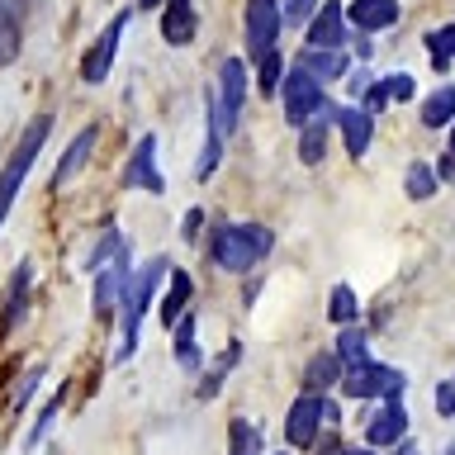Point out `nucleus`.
<instances>
[{"mask_svg": "<svg viewBox=\"0 0 455 455\" xmlns=\"http://www.w3.org/2000/svg\"><path fill=\"white\" fill-rule=\"evenodd\" d=\"M446 128H451V156H455V119H451Z\"/></svg>", "mask_w": 455, "mask_h": 455, "instance_id": "obj_45", "label": "nucleus"}, {"mask_svg": "<svg viewBox=\"0 0 455 455\" xmlns=\"http://www.w3.org/2000/svg\"><path fill=\"white\" fill-rule=\"evenodd\" d=\"M361 95H365V105H361L365 114H384V109L394 105V100H389V85H384V76H379V81H370Z\"/></svg>", "mask_w": 455, "mask_h": 455, "instance_id": "obj_36", "label": "nucleus"}, {"mask_svg": "<svg viewBox=\"0 0 455 455\" xmlns=\"http://www.w3.org/2000/svg\"><path fill=\"white\" fill-rule=\"evenodd\" d=\"M332 124L341 128L347 152L361 162V156L370 152V138H375V114H365L361 105H337V109H332Z\"/></svg>", "mask_w": 455, "mask_h": 455, "instance_id": "obj_13", "label": "nucleus"}, {"mask_svg": "<svg viewBox=\"0 0 455 455\" xmlns=\"http://www.w3.org/2000/svg\"><path fill=\"white\" fill-rule=\"evenodd\" d=\"M313 10H318V0H280L284 24H294V28H304V24L313 20Z\"/></svg>", "mask_w": 455, "mask_h": 455, "instance_id": "obj_35", "label": "nucleus"}, {"mask_svg": "<svg viewBox=\"0 0 455 455\" xmlns=\"http://www.w3.org/2000/svg\"><path fill=\"white\" fill-rule=\"evenodd\" d=\"M284 28V14H280V0H247V10H242V34H247V48L261 57L266 48H275Z\"/></svg>", "mask_w": 455, "mask_h": 455, "instance_id": "obj_8", "label": "nucleus"}, {"mask_svg": "<svg viewBox=\"0 0 455 455\" xmlns=\"http://www.w3.org/2000/svg\"><path fill=\"white\" fill-rule=\"evenodd\" d=\"M124 28H128V14H114V20L100 28V38L91 43V52L81 57V76L100 85L109 76V67H114V57H119V43H124Z\"/></svg>", "mask_w": 455, "mask_h": 455, "instance_id": "obj_10", "label": "nucleus"}, {"mask_svg": "<svg viewBox=\"0 0 455 455\" xmlns=\"http://www.w3.org/2000/svg\"><path fill=\"white\" fill-rule=\"evenodd\" d=\"M237 361H242V347L233 341V347H228V351L219 355V361H213V370L204 375V384H199V398H213V394H219V384L228 379V370H233Z\"/></svg>", "mask_w": 455, "mask_h": 455, "instance_id": "obj_32", "label": "nucleus"}, {"mask_svg": "<svg viewBox=\"0 0 455 455\" xmlns=\"http://www.w3.org/2000/svg\"><path fill=\"white\" fill-rule=\"evenodd\" d=\"M209 95H213V114H219V124H223V138H233L237 124H242V100H247V62H242V57H223L219 85H213Z\"/></svg>", "mask_w": 455, "mask_h": 455, "instance_id": "obj_4", "label": "nucleus"}, {"mask_svg": "<svg viewBox=\"0 0 455 455\" xmlns=\"http://www.w3.org/2000/svg\"><path fill=\"white\" fill-rule=\"evenodd\" d=\"M128 275H133V270H128V247L114 256L105 270H95V318H114V313H119Z\"/></svg>", "mask_w": 455, "mask_h": 455, "instance_id": "obj_12", "label": "nucleus"}, {"mask_svg": "<svg viewBox=\"0 0 455 455\" xmlns=\"http://www.w3.org/2000/svg\"><path fill=\"white\" fill-rule=\"evenodd\" d=\"M48 133H52V114H38V119L24 128L20 148L10 152L5 171H0V228H5L10 209H14V199H20V185L28 180V166H34V156L43 152V142H48Z\"/></svg>", "mask_w": 455, "mask_h": 455, "instance_id": "obj_3", "label": "nucleus"}, {"mask_svg": "<svg viewBox=\"0 0 455 455\" xmlns=\"http://www.w3.org/2000/svg\"><path fill=\"white\" fill-rule=\"evenodd\" d=\"M403 190H408V199H432L436 195V171L427 162H412L408 176H403Z\"/></svg>", "mask_w": 455, "mask_h": 455, "instance_id": "obj_33", "label": "nucleus"}, {"mask_svg": "<svg viewBox=\"0 0 455 455\" xmlns=\"http://www.w3.org/2000/svg\"><path fill=\"white\" fill-rule=\"evenodd\" d=\"M403 432H408V412H403V403H398V398H384L379 412L365 422V441H370V451L398 446V441H403Z\"/></svg>", "mask_w": 455, "mask_h": 455, "instance_id": "obj_14", "label": "nucleus"}, {"mask_svg": "<svg viewBox=\"0 0 455 455\" xmlns=\"http://www.w3.org/2000/svg\"><path fill=\"white\" fill-rule=\"evenodd\" d=\"M327 427V394H299L290 403V418H284V436H290V446H313L318 432Z\"/></svg>", "mask_w": 455, "mask_h": 455, "instance_id": "obj_7", "label": "nucleus"}, {"mask_svg": "<svg viewBox=\"0 0 455 455\" xmlns=\"http://www.w3.org/2000/svg\"><path fill=\"white\" fill-rule=\"evenodd\" d=\"M398 455H422V451H418V441H398Z\"/></svg>", "mask_w": 455, "mask_h": 455, "instance_id": "obj_42", "label": "nucleus"}, {"mask_svg": "<svg viewBox=\"0 0 455 455\" xmlns=\"http://www.w3.org/2000/svg\"><path fill=\"white\" fill-rule=\"evenodd\" d=\"M199 228H204V209H190V213L180 219V237H185V242H195V237H199Z\"/></svg>", "mask_w": 455, "mask_h": 455, "instance_id": "obj_40", "label": "nucleus"}, {"mask_svg": "<svg viewBox=\"0 0 455 455\" xmlns=\"http://www.w3.org/2000/svg\"><path fill=\"white\" fill-rule=\"evenodd\" d=\"M28 280H34V266H20L14 270V280H10V299H5V327H14L28 313Z\"/></svg>", "mask_w": 455, "mask_h": 455, "instance_id": "obj_26", "label": "nucleus"}, {"mask_svg": "<svg viewBox=\"0 0 455 455\" xmlns=\"http://www.w3.org/2000/svg\"><path fill=\"white\" fill-rule=\"evenodd\" d=\"M451 384H455V379H451Z\"/></svg>", "mask_w": 455, "mask_h": 455, "instance_id": "obj_48", "label": "nucleus"}, {"mask_svg": "<svg viewBox=\"0 0 455 455\" xmlns=\"http://www.w3.org/2000/svg\"><path fill=\"white\" fill-rule=\"evenodd\" d=\"M14 52H20V38H0V67L14 62Z\"/></svg>", "mask_w": 455, "mask_h": 455, "instance_id": "obj_41", "label": "nucleus"}, {"mask_svg": "<svg viewBox=\"0 0 455 455\" xmlns=\"http://www.w3.org/2000/svg\"><path fill=\"white\" fill-rule=\"evenodd\" d=\"M275 247V233L266 223H219L209 233V261L228 275H251Z\"/></svg>", "mask_w": 455, "mask_h": 455, "instance_id": "obj_1", "label": "nucleus"}, {"mask_svg": "<svg viewBox=\"0 0 455 455\" xmlns=\"http://www.w3.org/2000/svg\"><path fill=\"white\" fill-rule=\"evenodd\" d=\"M355 313H361V304H355L351 284H332V294H327V318H332L337 327H351Z\"/></svg>", "mask_w": 455, "mask_h": 455, "instance_id": "obj_30", "label": "nucleus"}, {"mask_svg": "<svg viewBox=\"0 0 455 455\" xmlns=\"http://www.w3.org/2000/svg\"><path fill=\"white\" fill-rule=\"evenodd\" d=\"M299 67L308 71L318 85H327V81H341V76H351V57H347V48H304L294 57Z\"/></svg>", "mask_w": 455, "mask_h": 455, "instance_id": "obj_18", "label": "nucleus"}, {"mask_svg": "<svg viewBox=\"0 0 455 455\" xmlns=\"http://www.w3.org/2000/svg\"><path fill=\"white\" fill-rule=\"evenodd\" d=\"M195 28H199L195 0H162V38L171 43V48H190Z\"/></svg>", "mask_w": 455, "mask_h": 455, "instance_id": "obj_17", "label": "nucleus"}, {"mask_svg": "<svg viewBox=\"0 0 455 455\" xmlns=\"http://www.w3.org/2000/svg\"><path fill=\"white\" fill-rule=\"evenodd\" d=\"M304 48H347L351 43V24H347V10H341V0H323L318 10H313V20L304 24Z\"/></svg>", "mask_w": 455, "mask_h": 455, "instance_id": "obj_9", "label": "nucleus"}, {"mask_svg": "<svg viewBox=\"0 0 455 455\" xmlns=\"http://www.w3.org/2000/svg\"><path fill=\"white\" fill-rule=\"evenodd\" d=\"M455 119V85H436L422 100V128H446Z\"/></svg>", "mask_w": 455, "mask_h": 455, "instance_id": "obj_23", "label": "nucleus"}, {"mask_svg": "<svg viewBox=\"0 0 455 455\" xmlns=\"http://www.w3.org/2000/svg\"><path fill=\"white\" fill-rule=\"evenodd\" d=\"M446 455H455V446H451V451H446Z\"/></svg>", "mask_w": 455, "mask_h": 455, "instance_id": "obj_47", "label": "nucleus"}, {"mask_svg": "<svg viewBox=\"0 0 455 455\" xmlns=\"http://www.w3.org/2000/svg\"><path fill=\"white\" fill-rule=\"evenodd\" d=\"M332 355L341 361V370H351V365H365L370 355H365V332L361 327H341V337H337V347H332Z\"/></svg>", "mask_w": 455, "mask_h": 455, "instance_id": "obj_27", "label": "nucleus"}, {"mask_svg": "<svg viewBox=\"0 0 455 455\" xmlns=\"http://www.w3.org/2000/svg\"><path fill=\"white\" fill-rule=\"evenodd\" d=\"M427 52H432L436 71H451V62H455V24L432 28V34H427Z\"/></svg>", "mask_w": 455, "mask_h": 455, "instance_id": "obj_29", "label": "nucleus"}, {"mask_svg": "<svg viewBox=\"0 0 455 455\" xmlns=\"http://www.w3.org/2000/svg\"><path fill=\"white\" fill-rule=\"evenodd\" d=\"M124 185L128 190H148V195H166V180H162V166H156V133H142L133 156L124 166Z\"/></svg>", "mask_w": 455, "mask_h": 455, "instance_id": "obj_11", "label": "nucleus"}, {"mask_svg": "<svg viewBox=\"0 0 455 455\" xmlns=\"http://www.w3.org/2000/svg\"><path fill=\"white\" fill-rule=\"evenodd\" d=\"M199 318H195V308L190 313H180V323H176V341H171V351H176V365L185 370V375H199V365H204V351H199Z\"/></svg>", "mask_w": 455, "mask_h": 455, "instance_id": "obj_21", "label": "nucleus"}, {"mask_svg": "<svg viewBox=\"0 0 455 455\" xmlns=\"http://www.w3.org/2000/svg\"><path fill=\"white\" fill-rule=\"evenodd\" d=\"M337 455H375V451H370V446H341Z\"/></svg>", "mask_w": 455, "mask_h": 455, "instance_id": "obj_43", "label": "nucleus"}, {"mask_svg": "<svg viewBox=\"0 0 455 455\" xmlns=\"http://www.w3.org/2000/svg\"><path fill=\"white\" fill-rule=\"evenodd\" d=\"M280 100H284V119H290L294 128L299 124H308L313 114H318L327 105V95H323V85L308 76L304 67H284V81H280Z\"/></svg>", "mask_w": 455, "mask_h": 455, "instance_id": "obj_6", "label": "nucleus"}, {"mask_svg": "<svg viewBox=\"0 0 455 455\" xmlns=\"http://www.w3.org/2000/svg\"><path fill=\"white\" fill-rule=\"evenodd\" d=\"M152 5H162V0H138V10H152Z\"/></svg>", "mask_w": 455, "mask_h": 455, "instance_id": "obj_44", "label": "nucleus"}, {"mask_svg": "<svg viewBox=\"0 0 455 455\" xmlns=\"http://www.w3.org/2000/svg\"><path fill=\"white\" fill-rule=\"evenodd\" d=\"M436 412H441V418H455V384L451 379L436 384Z\"/></svg>", "mask_w": 455, "mask_h": 455, "instance_id": "obj_39", "label": "nucleus"}, {"mask_svg": "<svg viewBox=\"0 0 455 455\" xmlns=\"http://www.w3.org/2000/svg\"><path fill=\"white\" fill-rule=\"evenodd\" d=\"M95 142H100V128H95V124H85L81 133L67 142L62 162H57V171H52V190H67V185L81 176V171H85V162H91V152H95Z\"/></svg>", "mask_w": 455, "mask_h": 455, "instance_id": "obj_15", "label": "nucleus"}, {"mask_svg": "<svg viewBox=\"0 0 455 455\" xmlns=\"http://www.w3.org/2000/svg\"><path fill=\"white\" fill-rule=\"evenodd\" d=\"M398 20H403V5H398V0H351V5H347V24L361 28V34L394 28Z\"/></svg>", "mask_w": 455, "mask_h": 455, "instance_id": "obj_16", "label": "nucleus"}, {"mask_svg": "<svg viewBox=\"0 0 455 455\" xmlns=\"http://www.w3.org/2000/svg\"><path fill=\"white\" fill-rule=\"evenodd\" d=\"M171 275V256H152L148 266H138L133 275L124 284V299H119V318H124V341L119 351H114V365H124L128 355L138 351V332H142V318H148V308L156 304V290H162V280Z\"/></svg>", "mask_w": 455, "mask_h": 455, "instance_id": "obj_2", "label": "nucleus"}, {"mask_svg": "<svg viewBox=\"0 0 455 455\" xmlns=\"http://www.w3.org/2000/svg\"><path fill=\"white\" fill-rule=\"evenodd\" d=\"M341 394L347 398H403L408 389V379H403V370H394V365H375V361H365V365H351V370H341Z\"/></svg>", "mask_w": 455, "mask_h": 455, "instance_id": "obj_5", "label": "nucleus"}, {"mask_svg": "<svg viewBox=\"0 0 455 455\" xmlns=\"http://www.w3.org/2000/svg\"><path fill=\"white\" fill-rule=\"evenodd\" d=\"M124 251V233H119V228H105V233H100V242H95V247H91V256H85V266L81 270H91V275H95V270H105L109 261H114V256H119Z\"/></svg>", "mask_w": 455, "mask_h": 455, "instance_id": "obj_28", "label": "nucleus"}, {"mask_svg": "<svg viewBox=\"0 0 455 455\" xmlns=\"http://www.w3.org/2000/svg\"><path fill=\"white\" fill-rule=\"evenodd\" d=\"M275 455H290V451H275Z\"/></svg>", "mask_w": 455, "mask_h": 455, "instance_id": "obj_46", "label": "nucleus"}, {"mask_svg": "<svg viewBox=\"0 0 455 455\" xmlns=\"http://www.w3.org/2000/svg\"><path fill=\"white\" fill-rule=\"evenodd\" d=\"M332 100H327V105L313 114L308 124H299V162L304 166H318L323 156H327V128H332Z\"/></svg>", "mask_w": 455, "mask_h": 455, "instance_id": "obj_19", "label": "nucleus"}, {"mask_svg": "<svg viewBox=\"0 0 455 455\" xmlns=\"http://www.w3.org/2000/svg\"><path fill=\"white\" fill-rule=\"evenodd\" d=\"M223 162V124L213 114V95H209V133H204V152H199V180H209Z\"/></svg>", "mask_w": 455, "mask_h": 455, "instance_id": "obj_24", "label": "nucleus"}, {"mask_svg": "<svg viewBox=\"0 0 455 455\" xmlns=\"http://www.w3.org/2000/svg\"><path fill=\"white\" fill-rule=\"evenodd\" d=\"M384 85H389V100H398V105H403V100H412V91H418L408 71H389V76H384Z\"/></svg>", "mask_w": 455, "mask_h": 455, "instance_id": "obj_38", "label": "nucleus"}, {"mask_svg": "<svg viewBox=\"0 0 455 455\" xmlns=\"http://www.w3.org/2000/svg\"><path fill=\"white\" fill-rule=\"evenodd\" d=\"M280 81H284V57H280V48H266L256 57V91L270 100V95H280Z\"/></svg>", "mask_w": 455, "mask_h": 455, "instance_id": "obj_25", "label": "nucleus"}, {"mask_svg": "<svg viewBox=\"0 0 455 455\" xmlns=\"http://www.w3.org/2000/svg\"><path fill=\"white\" fill-rule=\"evenodd\" d=\"M171 290L162 294V308H156V318H162L166 327H176L180 323V313H190L195 304H190V299H195V280H190V270H176V266H171Z\"/></svg>", "mask_w": 455, "mask_h": 455, "instance_id": "obj_20", "label": "nucleus"}, {"mask_svg": "<svg viewBox=\"0 0 455 455\" xmlns=\"http://www.w3.org/2000/svg\"><path fill=\"white\" fill-rule=\"evenodd\" d=\"M228 432H233V451L228 455H266V441H261V432H256L247 418H233Z\"/></svg>", "mask_w": 455, "mask_h": 455, "instance_id": "obj_31", "label": "nucleus"}, {"mask_svg": "<svg viewBox=\"0 0 455 455\" xmlns=\"http://www.w3.org/2000/svg\"><path fill=\"white\" fill-rule=\"evenodd\" d=\"M57 408H62V394H57V398H52V403H48V408H43V412H38V422H34V427H28V446H38V441H43V436H48V427H52V418H57Z\"/></svg>", "mask_w": 455, "mask_h": 455, "instance_id": "obj_37", "label": "nucleus"}, {"mask_svg": "<svg viewBox=\"0 0 455 455\" xmlns=\"http://www.w3.org/2000/svg\"><path fill=\"white\" fill-rule=\"evenodd\" d=\"M28 0H0V38H20Z\"/></svg>", "mask_w": 455, "mask_h": 455, "instance_id": "obj_34", "label": "nucleus"}, {"mask_svg": "<svg viewBox=\"0 0 455 455\" xmlns=\"http://www.w3.org/2000/svg\"><path fill=\"white\" fill-rule=\"evenodd\" d=\"M337 379H341V361L332 351L313 355V361L304 365V394H323V389H332Z\"/></svg>", "mask_w": 455, "mask_h": 455, "instance_id": "obj_22", "label": "nucleus"}]
</instances>
